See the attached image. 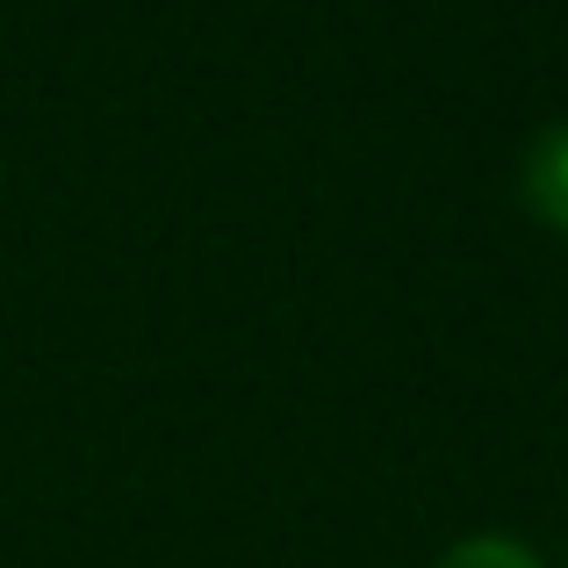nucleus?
Masks as SVG:
<instances>
[{
    "label": "nucleus",
    "mask_w": 568,
    "mask_h": 568,
    "mask_svg": "<svg viewBox=\"0 0 568 568\" xmlns=\"http://www.w3.org/2000/svg\"><path fill=\"white\" fill-rule=\"evenodd\" d=\"M518 194H526V209L547 223V231L568 237V123L540 130L526 152V173H518Z\"/></svg>",
    "instance_id": "1"
},
{
    "label": "nucleus",
    "mask_w": 568,
    "mask_h": 568,
    "mask_svg": "<svg viewBox=\"0 0 568 568\" xmlns=\"http://www.w3.org/2000/svg\"><path fill=\"white\" fill-rule=\"evenodd\" d=\"M439 568H547L526 540H504V532H475V540H454L439 555Z\"/></svg>",
    "instance_id": "2"
}]
</instances>
